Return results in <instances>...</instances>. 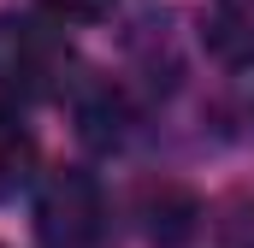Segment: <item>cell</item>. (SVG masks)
I'll list each match as a JSON object with an SVG mask.
<instances>
[{"mask_svg":"<svg viewBox=\"0 0 254 248\" xmlns=\"http://www.w3.org/2000/svg\"><path fill=\"white\" fill-rule=\"evenodd\" d=\"M231 248H254V207L243 201L237 219H231Z\"/></svg>","mask_w":254,"mask_h":248,"instance_id":"52a82bcc","label":"cell"},{"mask_svg":"<svg viewBox=\"0 0 254 248\" xmlns=\"http://www.w3.org/2000/svg\"><path fill=\"white\" fill-rule=\"evenodd\" d=\"M30 178H36V136H30V124L18 119V107L0 101V201L18 195Z\"/></svg>","mask_w":254,"mask_h":248,"instance_id":"277c9868","label":"cell"},{"mask_svg":"<svg viewBox=\"0 0 254 248\" xmlns=\"http://www.w3.org/2000/svg\"><path fill=\"white\" fill-rule=\"evenodd\" d=\"M207 48L225 65H254V0H213Z\"/></svg>","mask_w":254,"mask_h":248,"instance_id":"3957f363","label":"cell"},{"mask_svg":"<svg viewBox=\"0 0 254 248\" xmlns=\"http://www.w3.org/2000/svg\"><path fill=\"white\" fill-rule=\"evenodd\" d=\"M107 231V201H101V184L77 166L54 172L42 195H36V237L42 248H95Z\"/></svg>","mask_w":254,"mask_h":248,"instance_id":"7a4b0ae2","label":"cell"},{"mask_svg":"<svg viewBox=\"0 0 254 248\" xmlns=\"http://www.w3.org/2000/svg\"><path fill=\"white\" fill-rule=\"evenodd\" d=\"M142 213H148V237H154V243H184V237L195 231V201L184 195V189H160V195H148Z\"/></svg>","mask_w":254,"mask_h":248,"instance_id":"5b68a950","label":"cell"},{"mask_svg":"<svg viewBox=\"0 0 254 248\" xmlns=\"http://www.w3.org/2000/svg\"><path fill=\"white\" fill-rule=\"evenodd\" d=\"M77 71V54L48 18H0V89L18 101H48L60 95Z\"/></svg>","mask_w":254,"mask_h":248,"instance_id":"6da1fadb","label":"cell"},{"mask_svg":"<svg viewBox=\"0 0 254 248\" xmlns=\"http://www.w3.org/2000/svg\"><path fill=\"white\" fill-rule=\"evenodd\" d=\"M36 6H48L60 24H95L113 12V0H36Z\"/></svg>","mask_w":254,"mask_h":248,"instance_id":"8992f818","label":"cell"}]
</instances>
